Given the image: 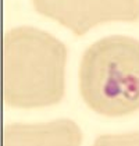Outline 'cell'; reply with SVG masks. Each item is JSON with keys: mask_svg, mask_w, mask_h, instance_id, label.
<instances>
[{"mask_svg": "<svg viewBox=\"0 0 139 146\" xmlns=\"http://www.w3.org/2000/svg\"><path fill=\"white\" fill-rule=\"evenodd\" d=\"M1 92L15 109H42L63 99L67 49L57 38L34 27L3 35Z\"/></svg>", "mask_w": 139, "mask_h": 146, "instance_id": "cell-1", "label": "cell"}, {"mask_svg": "<svg viewBox=\"0 0 139 146\" xmlns=\"http://www.w3.org/2000/svg\"><path fill=\"white\" fill-rule=\"evenodd\" d=\"M81 128L68 118L36 124H9L1 146H81Z\"/></svg>", "mask_w": 139, "mask_h": 146, "instance_id": "cell-4", "label": "cell"}, {"mask_svg": "<svg viewBox=\"0 0 139 146\" xmlns=\"http://www.w3.org/2000/svg\"><path fill=\"white\" fill-rule=\"evenodd\" d=\"M79 93L85 104L106 117L139 110V40L111 35L91 45L79 66Z\"/></svg>", "mask_w": 139, "mask_h": 146, "instance_id": "cell-2", "label": "cell"}, {"mask_svg": "<svg viewBox=\"0 0 139 146\" xmlns=\"http://www.w3.org/2000/svg\"><path fill=\"white\" fill-rule=\"evenodd\" d=\"M93 146H139V132L100 135Z\"/></svg>", "mask_w": 139, "mask_h": 146, "instance_id": "cell-5", "label": "cell"}, {"mask_svg": "<svg viewBox=\"0 0 139 146\" xmlns=\"http://www.w3.org/2000/svg\"><path fill=\"white\" fill-rule=\"evenodd\" d=\"M39 14L83 35L106 23L139 20V0H32Z\"/></svg>", "mask_w": 139, "mask_h": 146, "instance_id": "cell-3", "label": "cell"}]
</instances>
